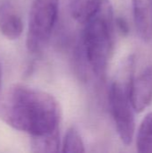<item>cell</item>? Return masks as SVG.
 <instances>
[{
	"mask_svg": "<svg viewBox=\"0 0 152 153\" xmlns=\"http://www.w3.org/2000/svg\"><path fill=\"white\" fill-rule=\"evenodd\" d=\"M133 21L140 39L152 40V0H133Z\"/></svg>",
	"mask_w": 152,
	"mask_h": 153,
	"instance_id": "6",
	"label": "cell"
},
{
	"mask_svg": "<svg viewBox=\"0 0 152 153\" xmlns=\"http://www.w3.org/2000/svg\"><path fill=\"white\" fill-rule=\"evenodd\" d=\"M115 22H116V27L123 35H127L129 33V25L124 18L117 17L116 18Z\"/></svg>",
	"mask_w": 152,
	"mask_h": 153,
	"instance_id": "12",
	"label": "cell"
},
{
	"mask_svg": "<svg viewBox=\"0 0 152 153\" xmlns=\"http://www.w3.org/2000/svg\"><path fill=\"white\" fill-rule=\"evenodd\" d=\"M134 58L129 56L123 63L118 77L109 90V106L117 134L125 145L132 143L135 133L134 108L130 100L129 89L133 78Z\"/></svg>",
	"mask_w": 152,
	"mask_h": 153,
	"instance_id": "3",
	"label": "cell"
},
{
	"mask_svg": "<svg viewBox=\"0 0 152 153\" xmlns=\"http://www.w3.org/2000/svg\"><path fill=\"white\" fill-rule=\"evenodd\" d=\"M130 100L135 112L144 111L152 101V65L133 78L129 89Z\"/></svg>",
	"mask_w": 152,
	"mask_h": 153,
	"instance_id": "5",
	"label": "cell"
},
{
	"mask_svg": "<svg viewBox=\"0 0 152 153\" xmlns=\"http://www.w3.org/2000/svg\"><path fill=\"white\" fill-rule=\"evenodd\" d=\"M1 66H0V85H1Z\"/></svg>",
	"mask_w": 152,
	"mask_h": 153,
	"instance_id": "13",
	"label": "cell"
},
{
	"mask_svg": "<svg viewBox=\"0 0 152 153\" xmlns=\"http://www.w3.org/2000/svg\"><path fill=\"white\" fill-rule=\"evenodd\" d=\"M59 0H33L29 14L26 45L31 53H39L47 46L58 14Z\"/></svg>",
	"mask_w": 152,
	"mask_h": 153,
	"instance_id": "4",
	"label": "cell"
},
{
	"mask_svg": "<svg viewBox=\"0 0 152 153\" xmlns=\"http://www.w3.org/2000/svg\"><path fill=\"white\" fill-rule=\"evenodd\" d=\"M0 30L9 39H17L23 31V22L21 16L8 2L0 5Z\"/></svg>",
	"mask_w": 152,
	"mask_h": 153,
	"instance_id": "7",
	"label": "cell"
},
{
	"mask_svg": "<svg viewBox=\"0 0 152 153\" xmlns=\"http://www.w3.org/2000/svg\"><path fill=\"white\" fill-rule=\"evenodd\" d=\"M136 148L139 152H152V112L142 119L137 132Z\"/></svg>",
	"mask_w": 152,
	"mask_h": 153,
	"instance_id": "8",
	"label": "cell"
},
{
	"mask_svg": "<svg viewBox=\"0 0 152 153\" xmlns=\"http://www.w3.org/2000/svg\"><path fill=\"white\" fill-rule=\"evenodd\" d=\"M62 147L63 152L82 153L85 152L82 138L79 131L74 126H71L67 129Z\"/></svg>",
	"mask_w": 152,
	"mask_h": 153,
	"instance_id": "11",
	"label": "cell"
},
{
	"mask_svg": "<svg viewBox=\"0 0 152 153\" xmlns=\"http://www.w3.org/2000/svg\"><path fill=\"white\" fill-rule=\"evenodd\" d=\"M0 119L36 138L59 133L61 111L49 93L15 84L0 97Z\"/></svg>",
	"mask_w": 152,
	"mask_h": 153,
	"instance_id": "1",
	"label": "cell"
},
{
	"mask_svg": "<svg viewBox=\"0 0 152 153\" xmlns=\"http://www.w3.org/2000/svg\"><path fill=\"white\" fill-rule=\"evenodd\" d=\"M115 17L109 0H101L96 11L83 23L86 58L99 77H104L114 49Z\"/></svg>",
	"mask_w": 152,
	"mask_h": 153,
	"instance_id": "2",
	"label": "cell"
},
{
	"mask_svg": "<svg viewBox=\"0 0 152 153\" xmlns=\"http://www.w3.org/2000/svg\"><path fill=\"white\" fill-rule=\"evenodd\" d=\"M30 145L34 152H57L60 147L59 133L31 138Z\"/></svg>",
	"mask_w": 152,
	"mask_h": 153,
	"instance_id": "10",
	"label": "cell"
},
{
	"mask_svg": "<svg viewBox=\"0 0 152 153\" xmlns=\"http://www.w3.org/2000/svg\"><path fill=\"white\" fill-rule=\"evenodd\" d=\"M101 0H73L71 3V14L79 22L84 23L96 11Z\"/></svg>",
	"mask_w": 152,
	"mask_h": 153,
	"instance_id": "9",
	"label": "cell"
}]
</instances>
